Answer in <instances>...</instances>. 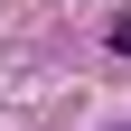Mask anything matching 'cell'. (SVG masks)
Segmentation results:
<instances>
[{
  "instance_id": "cell-1",
  "label": "cell",
  "mask_w": 131,
  "mask_h": 131,
  "mask_svg": "<svg viewBox=\"0 0 131 131\" xmlns=\"http://www.w3.org/2000/svg\"><path fill=\"white\" fill-rule=\"evenodd\" d=\"M112 47H122V56H131V19H112Z\"/></svg>"
}]
</instances>
